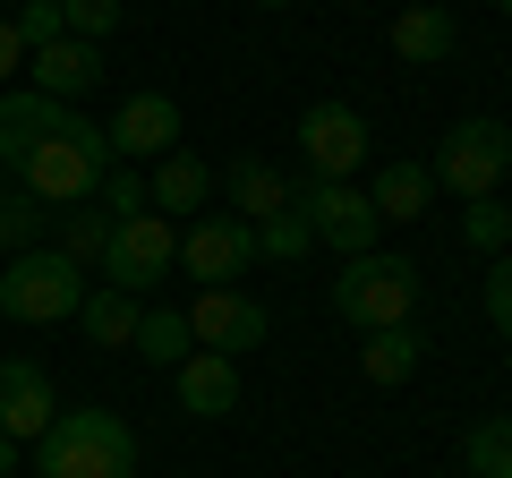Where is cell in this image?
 Wrapping results in <instances>:
<instances>
[{
    "label": "cell",
    "instance_id": "cell-1",
    "mask_svg": "<svg viewBox=\"0 0 512 478\" xmlns=\"http://www.w3.org/2000/svg\"><path fill=\"white\" fill-rule=\"evenodd\" d=\"M103 171H111V137L94 129L86 111H60V129L35 137V146L9 163V188H18V197H35L43 214H52V205H94Z\"/></svg>",
    "mask_w": 512,
    "mask_h": 478
},
{
    "label": "cell",
    "instance_id": "cell-2",
    "mask_svg": "<svg viewBox=\"0 0 512 478\" xmlns=\"http://www.w3.org/2000/svg\"><path fill=\"white\" fill-rule=\"evenodd\" d=\"M35 478H137V436L120 410H60L35 436Z\"/></svg>",
    "mask_w": 512,
    "mask_h": 478
},
{
    "label": "cell",
    "instance_id": "cell-3",
    "mask_svg": "<svg viewBox=\"0 0 512 478\" xmlns=\"http://www.w3.org/2000/svg\"><path fill=\"white\" fill-rule=\"evenodd\" d=\"M419 299H427V282H419L410 257H376V248H367V257H342V274H333V316H350L359 333L410 325Z\"/></svg>",
    "mask_w": 512,
    "mask_h": 478
},
{
    "label": "cell",
    "instance_id": "cell-4",
    "mask_svg": "<svg viewBox=\"0 0 512 478\" xmlns=\"http://www.w3.org/2000/svg\"><path fill=\"white\" fill-rule=\"evenodd\" d=\"M436 188L444 197H461V205H478V197H495L504 188V171H512V129L504 120H487V111H470V120H453L444 129V146H436Z\"/></svg>",
    "mask_w": 512,
    "mask_h": 478
},
{
    "label": "cell",
    "instance_id": "cell-5",
    "mask_svg": "<svg viewBox=\"0 0 512 478\" xmlns=\"http://www.w3.org/2000/svg\"><path fill=\"white\" fill-rule=\"evenodd\" d=\"M77 299H86V265H69L60 248H26L0 265V316L18 325H69Z\"/></svg>",
    "mask_w": 512,
    "mask_h": 478
},
{
    "label": "cell",
    "instance_id": "cell-6",
    "mask_svg": "<svg viewBox=\"0 0 512 478\" xmlns=\"http://www.w3.org/2000/svg\"><path fill=\"white\" fill-rule=\"evenodd\" d=\"M180 265V222L171 214H154V205H137V214H120L111 222V248H103V282L111 291H128V299H146L154 282Z\"/></svg>",
    "mask_w": 512,
    "mask_h": 478
},
{
    "label": "cell",
    "instance_id": "cell-7",
    "mask_svg": "<svg viewBox=\"0 0 512 478\" xmlns=\"http://www.w3.org/2000/svg\"><path fill=\"white\" fill-rule=\"evenodd\" d=\"M367 111L359 103H308L299 111V163H308V180H359L367 163Z\"/></svg>",
    "mask_w": 512,
    "mask_h": 478
},
{
    "label": "cell",
    "instance_id": "cell-8",
    "mask_svg": "<svg viewBox=\"0 0 512 478\" xmlns=\"http://www.w3.org/2000/svg\"><path fill=\"white\" fill-rule=\"evenodd\" d=\"M291 205H299V222H308L325 248H342V257H367V248H376V231H384L359 180H308Z\"/></svg>",
    "mask_w": 512,
    "mask_h": 478
},
{
    "label": "cell",
    "instance_id": "cell-9",
    "mask_svg": "<svg viewBox=\"0 0 512 478\" xmlns=\"http://www.w3.org/2000/svg\"><path fill=\"white\" fill-rule=\"evenodd\" d=\"M180 265L205 282V291H231V282L256 265V231H248L239 214H197V222L180 231Z\"/></svg>",
    "mask_w": 512,
    "mask_h": 478
},
{
    "label": "cell",
    "instance_id": "cell-10",
    "mask_svg": "<svg viewBox=\"0 0 512 478\" xmlns=\"http://www.w3.org/2000/svg\"><path fill=\"white\" fill-rule=\"evenodd\" d=\"M103 137H111V163H163L180 146V103L171 94H128Z\"/></svg>",
    "mask_w": 512,
    "mask_h": 478
},
{
    "label": "cell",
    "instance_id": "cell-11",
    "mask_svg": "<svg viewBox=\"0 0 512 478\" xmlns=\"http://www.w3.org/2000/svg\"><path fill=\"white\" fill-rule=\"evenodd\" d=\"M188 333H197L205 350H222V359H239V350H256L265 333H274V316L256 308L248 291H197V308H188Z\"/></svg>",
    "mask_w": 512,
    "mask_h": 478
},
{
    "label": "cell",
    "instance_id": "cell-12",
    "mask_svg": "<svg viewBox=\"0 0 512 478\" xmlns=\"http://www.w3.org/2000/svg\"><path fill=\"white\" fill-rule=\"evenodd\" d=\"M52 419H60L52 376H43L35 359H0V436H9V444H35Z\"/></svg>",
    "mask_w": 512,
    "mask_h": 478
},
{
    "label": "cell",
    "instance_id": "cell-13",
    "mask_svg": "<svg viewBox=\"0 0 512 478\" xmlns=\"http://www.w3.org/2000/svg\"><path fill=\"white\" fill-rule=\"evenodd\" d=\"M26 69H35V94H52V103H77V94L103 86V43H43V52H26Z\"/></svg>",
    "mask_w": 512,
    "mask_h": 478
},
{
    "label": "cell",
    "instance_id": "cell-14",
    "mask_svg": "<svg viewBox=\"0 0 512 478\" xmlns=\"http://www.w3.org/2000/svg\"><path fill=\"white\" fill-rule=\"evenodd\" d=\"M171 376H180V410H188V419H222V410H239V359H222V350H188Z\"/></svg>",
    "mask_w": 512,
    "mask_h": 478
},
{
    "label": "cell",
    "instance_id": "cell-15",
    "mask_svg": "<svg viewBox=\"0 0 512 478\" xmlns=\"http://www.w3.org/2000/svg\"><path fill=\"white\" fill-rule=\"evenodd\" d=\"M205 197H214V171H205L188 146H171L163 163H154V180H146V205H154V214H171V222H197Z\"/></svg>",
    "mask_w": 512,
    "mask_h": 478
},
{
    "label": "cell",
    "instance_id": "cell-16",
    "mask_svg": "<svg viewBox=\"0 0 512 478\" xmlns=\"http://www.w3.org/2000/svg\"><path fill=\"white\" fill-rule=\"evenodd\" d=\"M222 197H231V214L256 231V222H274L282 205H291V180H282V171L265 163V154H239V163L222 171Z\"/></svg>",
    "mask_w": 512,
    "mask_h": 478
},
{
    "label": "cell",
    "instance_id": "cell-17",
    "mask_svg": "<svg viewBox=\"0 0 512 478\" xmlns=\"http://www.w3.org/2000/svg\"><path fill=\"white\" fill-rule=\"evenodd\" d=\"M453 35H461L453 9H436V0H410L402 18H393V52H402L410 69H436V60L453 52Z\"/></svg>",
    "mask_w": 512,
    "mask_h": 478
},
{
    "label": "cell",
    "instance_id": "cell-18",
    "mask_svg": "<svg viewBox=\"0 0 512 478\" xmlns=\"http://www.w3.org/2000/svg\"><path fill=\"white\" fill-rule=\"evenodd\" d=\"M427 197H436V171L427 163H384L376 171V188H367V205H376V222H419L427 214Z\"/></svg>",
    "mask_w": 512,
    "mask_h": 478
},
{
    "label": "cell",
    "instance_id": "cell-19",
    "mask_svg": "<svg viewBox=\"0 0 512 478\" xmlns=\"http://www.w3.org/2000/svg\"><path fill=\"white\" fill-rule=\"evenodd\" d=\"M60 111H69V103H52V94H35V86L0 94V163H18L35 137H52V129H60Z\"/></svg>",
    "mask_w": 512,
    "mask_h": 478
},
{
    "label": "cell",
    "instance_id": "cell-20",
    "mask_svg": "<svg viewBox=\"0 0 512 478\" xmlns=\"http://www.w3.org/2000/svg\"><path fill=\"white\" fill-rule=\"evenodd\" d=\"M419 359H427L419 325H393V333H367V342H359V376H367V385H410Z\"/></svg>",
    "mask_w": 512,
    "mask_h": 478
},
{
    "label": "cell",
    "instance_id": "cell-21",
    "mask_svg": "<svg viewBox=\"0 0 512 478\" xmlns=\"http://www.w3.org/2000/svg\"><path fill=\"white\" fill-rule=\"evenodd\" d=\"M137 316H146V308H137L128 291H111V282L77 299V325H86V342H94V350H128V342H137Z\"/></svg>",
    "mask_w": 512,
    "mask_h": 478
},
{
    "label": "cell",
    "instance_id": "cell-22",
    "mask_svg": "<svg viewBox=\"0 0 512 478\" xmlns=\"http://www.w3.org/2000/svg\"><path fill=\"white\" fill-rule=\"evenodd\" d=\"M128 350H137V359H154V368H180L188 350H197V333H188V308H146Z\"/></svg>",
    "mask_w": 512,
    "mask_h": 478
},
{
    "label": "cell",
    "instance_id": "cell-23",
    "mask_svg": "<svg viewBox=\"0 0 512 478\" xmlns=\"http://www.w3.org/2000/svg\"><path fill=\"white\" fill-rule=\"evenodd\" d=\"M111 222H120V214H103V205H69V222H60V257H69V265H103Z\"/></svg>",
    "mask_w": 512,
    "mask_h": 478
},
{
    "label": "cell",
    "instance_id": "cell-24",
    "mask_svg": "<svg viewBox=\"0 0 512 478\" xmlns=\"http://www.w3.org/2000/svg\"><path fill=\"white\" fill-rule=\"evenodd\" d=\"M461 453H470V478H512V419H478Z\"/></svg>",
    "mask_w": 512,
    "mask_h": 478
},
{
    "label": "cell",
    "instance_id": "cell-25",
    "mask_svg": "<svg viewBox=\"0 0 512 478\" xmlns=\"http://www.w3.org/2000/svg\"><path fill=\"white\" fill-rule=\"evenodd\" d=\"M26 248H43V205L0 188V257H26Z\"/></svg>",
    "mask_w": 512,
    "mask_h": 478
},
{
    "label": "cell",
    "instance_id": "cell-26",
    "mask_svg": "<svg viewBox=\"0 0 512 478\" xmlns=\"http://www.w3.org/2000/svg\"><path fill=\"white\" fill-rule=\"evenodd\" d=\"M316 248V231L299 222V205H282L274 222H256V257H274V265H299Z\"/></svg>",
    "mask_w": 512,
    "mask_h": 478
},
{
    "label": "cell",
    "instance_id": "cell-27",
    "mask_svg": "<svg viewBox=\"0 0 512 478\" xmlns=\"http://www.w3.org/2000/svg\"><path fill=\"white\" fill-rule=\"evenodd\" d=\"M461 239H470L478 257H504V248H512V205H495V197H478L470 214H461Z\"/></svg>",
    "mask_w": 512,
    "mask_h": 478
},
{
    "label": "cell",
    "instance_id": "cell-28",
    "mask_svg": "<svg viewBox=\"0 0 512 478\" xmlns=\"http://www.w3.org/2000/svg\"><path fill=\"white\" fill-rule=\"evenodd\" d=\"M120 18H128V0H60V26H69L77 43H103Z\"/></svg>",
    "mask_w": 512,
    "mask_h": 478
},
{
    "label": "cell",
    "instance_id": "cell-29",
    "mask_svg": "<svg viewBox=\"0 0 512 478\" xmlns=\"http://www.w3.org/2000/svg\"><path fill=\"white\" fill-rule=\"evenodd\" d=\"M94 205H103V214H137V205H146V180H137L128 163H111L103 188H94Z\"/></svg>",
    "mask_w": 512,
    "mask_h": 478
},
{
    "label": "cell",
    "instance_id": "cell-30",
    "mask_svg": "<svg viewBox=\"0 0 512 478\" xmlns=\"http://www.w3.org/2000/svg\"><path fill=\"white\" fill-rule=\"evenodd\" d=\"M60 35H69V26H60V0H26L18 9V43L26 52H43V43H60Z\"/></svg>",
    "mask_w": 512,
    "mask_h": 478
},
{
    "label": "cell",
    "instance_id": "cell-31",
    "mask_svg": "<svg viewBox=\"0 0 512 478\" xmlns=\"http://www.w3.org/2000/svg\"><path fill=\"white\" fill-rule=\"evenodd\" d=\"M487 316H495V333L512 342V248L487 265Z\"/></svg>",
    "mask_w": 512,
    "mask_h": 478
},
{
    "label": "cell",
    "instance_id": "cell-32",
    "mask_svg": "<svg viewBox=\"0 0 512 478\" xmlns=\"http://www.w3.org/2000/svg\"><path fill=\"white\" fill-rule=\"evenodd\" d=\"M26 69V43H18V18H0V77Z\"/></svg>",
    "mask_w": 512,
    "mask_h": 478
},
{
    "label": "cell",
    "instance_id": "cell-33",
    "mask_svg": "<svg viewBox=\"0 0 512 478\" xmlns=\"http://www.w3.org/2000/svg\"><path fill=\"white\" fill-rule=\"evenodd\" d=\"M0 478H18V444L9 436H0Z\"/></svg>",
    "mask_w": 512,
    "mask_h": 478
},
{
    "label": "cell",
    "instance_id": "cell-34",
    "mask_svg": "<svg viewBox=\"0 0 512 478\" xmlns=\"http://www.w3.org/2000/svg\"><path fill=\"white\" fill-rule=\"evenodd\" d=\"M256 9H291V0H256Z\"/></svg>",
    "mask_w": 512,
    "mask_h": 478
},
{
    "label": "cell",
    "instance_id": "cell-35",
    "mask_svg": "<svg viewBox=\"0 0 512 478\" xmlns=\"http://www.w3.org/2000/svg\"><path fill=\"white\" fill-rule=\"evenodd\" d=\"M495 9H504V18H512V0H495Z\"/></svg>",
    "mask_w": 512,
    "mask_h": 478
},
{
    "label": "cell",
    "instance_id": "cell-36",
    "mask_svg": "<svg viewBox=\"0 0 512 478\" xmlns=\"http://www.w3.org/2000/svg\"><path fill=\"white\" fill-rule=\"evenodd\" d=\"M0 188H9V163H0Z\"/></svg>",
    "mask_w": 512,
    "mask_h": 478
},
{
    "label": "cell",
    "instance_id": "cell-37",
    "mask_svg": "<svg viewBox=\"0 0 512 478\" xmlns=\"http://www.w3.org/2000/svg\"><path fill=\"white\" fill-rule=\"evenodd\" d=\"M18 9H26V0H18Z\"/></svg>",
    "mask_w": 512,
    "mask_h": 478
}]
</instances>
